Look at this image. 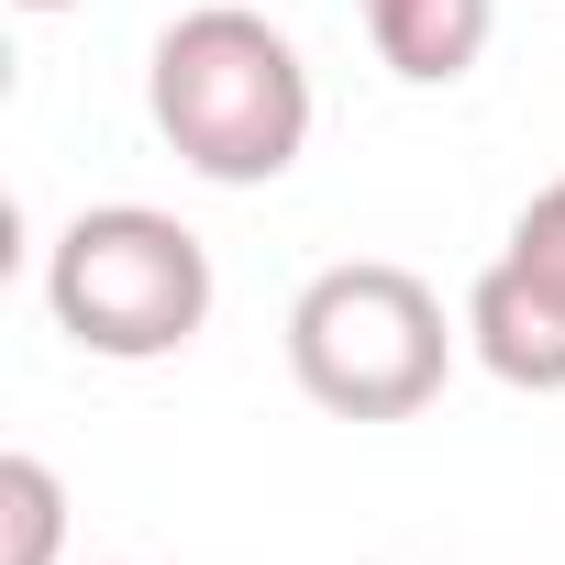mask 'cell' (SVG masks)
<instances>
[{
	"label": "cell",
	"instance_id": "6da1fadb",
	"mask_svg": "<svg viewBox=\"0 0 565 565\" xmlns=\"http://www.w3.org/2000/svg\"><path fill=\"white\" fill-rule=\"evenodd\" d=\"M145 100H156V134L200 178H222V189L289 178L300 145H311V67H300V45L266 12H233V0L167 23V45L145 67Z\"/></svg>",
	"mask_w": 565,
	"mask_h": 565
},
{
	"label": "cell",
	"instance_id": "7a4b0ae2",
	"mask_svg": "<svg viewBox=\"0 0 565 565\" xmlns=\"http://www.w3.org/2000/svg\"><path fill=\"white\" fill-rule=\"evenodd\" d=\"M56 322L89 344V355H178L200 322H211V244L145 200H111V211H78L56 233Z\"/></svg>",
	"mask_w": 565,
	"mask_h": 565
},
{
	"label": "cell",
	"instance_id": "3957f363",
	"mask_svg": "<svg viewBox=\"0 0 565 565\" xmlns=\"http://www.w3.org/2000/svg\"><path fill=\"white\" fill-rule=\"evenodd\" d=\"M289 366L344 422H399L444 388V300L411 266H322L289 311Z\"/></svg>",
	"mask_w": 565,
	"mask_h": 565
},
{
	"label": "cell",
	"instance_id": "277c9868",
	"mask_svg": "<svg viewBox=\"0 0 565 565\" xmlns=\"http://www.w3.org/2000/svg\"><path fill=\"white\" fill-rule=\"evenodd\" d=\"M466 333L510 388H565V277L532 255H499L466 300Z\"/></svg>",
	"mask_w": 565,
	"mask_h": 565
},
{
	"label": "cell",
	"instance_id": "5b68a950",
	"mask_svg": "<svg viewBox=\"0 0 565 565\" xmlns=\"http://www.w3.org/2000/svg\"><path fill=\"white\" fill-rule=\"evenodd\" d=\"M366 34L399 78L444 89V78H466L488 56V0H366Z\"/></svg>",
	"mask_w": 565,
	"mask_h": 565
},
{
	"label": "cell",
	"instance_id": "8992f818",
	"mask_svg": "<svg viewBox=\"0 0 565 565\" xmlns=\"http://www.w3.org/2000/svg\"><path fill=\"white\" fill-rule=\"evenodd\" d=\"M67 532V488L45 455H0V565H56Z\"/></svg>",
	"mask_w": 565,
	"mask_h": 565
},
{
	"label": "cell",
	"instance_id": "52a82bcc",
	"mask_svg": "<svg viewBox=\"0 0 565 565\" xmlns=\"http://www.w3.org/2000/svg\"><path fill=\"white\" fill-rule=\"evenodd\" d=\"M510 255H532V266H554V277H565V178H554V189H543V200L521 211V233H510Z\"/></svg>",
	"mask_w": 565,
	"mask_h": 565
},
{
	"label": "cell",
	"instance_id": "ba28073f",
	"mask_svg": "<svg viewBox=\"0 0 565 565\" xmlns=\"http://www.w3.org/2000/svg\"><path fill=\"white\" fill-rule=\"evenodd\" d=\"M23 12H67V0H23Z\"/></svg>",
	"mask_w": 565,
	"mask_h": 565
}]
</instances>
